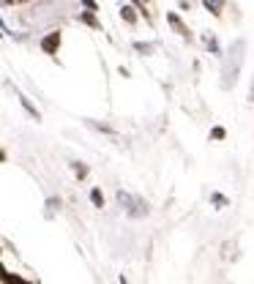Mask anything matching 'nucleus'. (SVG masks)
Wrapping results in <instances>:
<instances>
[{
	"label": "nucleus",
	"mask_w": 254,
	"mask_h": 284,
	"mask_svg": "<svg viewBox=\"0 0 254 284\" xmlns=\"http://www.w3.org/2000/svg\"><path fill=\"white\" fill-rule=\"evenodd\" d=\"M58 47H60V33H49L44 36V41H41V49L47 52V55H55Z\"/></svg>",
	"instance_id": "nucleus-3"
},
{
	"label": "nucleus",
	"mask_w": 254,
	"mask_h": 284,
	"mask_svg": "<svg viewBox=\"0 0 254 284\" xmlns=\"http://www.w3.org/2000/svg\"><path fill=\"white\" fill-rule=\"evenodd\" d=\"M90 202H93L96 208H101V205H104V194L98 191V189H93V191H90Z\"/></svg>",
	"instance_id": "nucleus-6"
},
{
	"label": "nucleus",
	"mask_w": 254,
	"mask_h": 284,
	"mask_svg": "<svg viewBox=\"0 0 254 284\" xmlns=\"http://www.w3.org/2000/svg\"><path fill=\"white\" fill-rule=\"evenodd\" d=\"M120 14H123V19L131 22V25L137 22V14H134V8H131V6H123V11H120Z\"/></svg>",
	"instance_id": "nucleus-7"
},
{
	"label": "nucleus",
	"mask_w": 254,
	"mask_h": 284,
	"mask_svg": "<svg viewBox=\"0 0 254 284\" xmlns=\"http://www.w3.org/2000/svg\"><path fill=\"white\" fill-rule=\"evenodd\" d=\"M117 202H120V205L126 208V213L134 216V219H139V216L148 213V205H145L142 200H137V197L126 194V191H117Z\"/></svg>",
	"instance_id": "nucleus-2"
},
{
	"label": "nucleus",
	"mask_w": 254,
	"mask_h": 284,
	"mask_svg": "<svg viewBox=\"0 0 254 284\" xmlns=\"http://www.w3.org/2000/svg\"><path fill=\"white\" fill-rule=\"evenodd\" d=\"M211 200L216 202V205H219V208H224V205H227V200H224V197H221V194H213Z\"/></svg>",
	"instance_id": "nucleus-11"
},
{
	"label": "nucleus",
	"mask_w": 254,
	"mask_h": 284,
	"mask_svg": "<svg viewBox=\"0 0 254 284\" xmlns=\"http://www.w3.org/2000/svg\"><path fill=\"white\" fill-rule=\"evenodd\" d=\"M243 52H246V41H235L230 55L224 57V66H221V88H233L238 82V71H240V63H243Z\"/></svg>",
	"instance_id": "nucleus-1"
},
{
	"label": "nucleus",
	"mask_w": 254,
	"mask_h": 284,
	"mask_svg": "<svg viewBox=\"0 0 254 284\" xmlns=\"http://www.w3.org/2000/svg\"><path fill=\"white\" fill-rule=\"evenodd\" d=\"M249 98L254 101V82H252V90H249Z\"/></svg>",
	"instance_id": "nucleus-14"
},
{
	"label": "nucleus",
	"mask_w": 254,
	"mask_h": 284,
	"mask_svg": "<svg viewBox=\"0 0 254 284\" xmlns=\"http://www.w3.org/2000/svg\"><path fill=\"white\" fill-rule=\"evenodd\" d=\"M211 137H213V139H221V137H224V129H213Z\"/></svg>",
	"instance_id": "nucleus-13"
},
{
	"label": "nucleus",
	"mask_w": 254,
	"mask_h": 284,
	"mask_svg": "<svg viewBox=\"0 0 254 284\" xmlns=\"http://www.w3.org/2000/svg\"><path fill=\"white\" fill-rule=\"evenodd\" d=\"M134 49H137V52H145V55H151V52H153V47H151V44H142V41H137V44H134Z\"/></svg>",
	"instance_id": "nucleus-9"
},
{
	"label": "nucleus",
	"mask_w": 254,
	"mask_h": 284,
	"mask_svg": "<svg viewBox=\"0 0 254 284\" xmlns=\"http://www.w3.org/2000/svg\"><path fill=\"white\" fill-rule=\"evenodd\" d=\"M167 22H170V25H172V28H175V30H178L180 36H189V28H186L183 22L178 19V14H167Z\"/></svg>",
	"instance_id": "nucleus-4"
},
{
	"label": "nucleus",
	"mask_w": 254,
	"mask_h": 284,
	"mask_svg": "<svg viewBox=\"0 0 254 284\" xmlns=\"http://www.w3.org/2000/svg\"><path fill=\"white\" fill-rule=\"evenodd\" d=\"M79 19H82L85 25H90V28H98V22H96V17H93V14H82Z\"/></svg>",
	"instance_id": "nucleus-8"
},
{
	"label": "nucleus",
	"mask_w": 254,
	"mask_h": 284,
	"mask_svg": "<svg viewBox=\"0 0 254 284\" xmlns=\"http://www.w3.org/2000/svg\"><path fill=\"white\" fill-rule=\"evenodd\" d=\"M22 107H25V110H28L36 120H39V112H36V107H30V101H28V98H22Z\"/></svg>",
	"instance_id": "nucleus-10"
},
{
	"label": "nucleus",
	"mask_w": 254,
	"mask_h": 284,
	"mask_svg": "<svg viewBox=\"0 0 254 284\" xmlns=\"http://www.w3.org/2000/svg\"><path fill=\"white\" fill-rule=\"evenodd\" d=\"M205 8L211 14H221V8H224V0H205Z\"/></svg>",
	"instance_id": "nucleus-5"
},
{
	"label": "nucleus",
	"mask_w": 254,
	"mask_h": 284,
	"mask_svg": "<svg viewBox=\"0 0 254 284\" xmlns=\"http://www.w3.org/2000/svg\"><path fill=\"white\" fill-rule=\"evenodd\" d=\"M74 170H77V175H79V178H85V175H88V167H79V164H74Z\"/></svg>",
	"instance_id": "nucleus-12"
}]
</instances>
